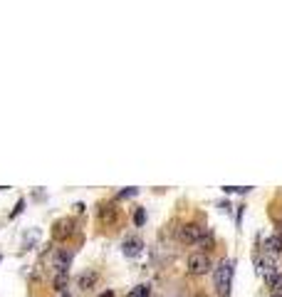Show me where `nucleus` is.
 I'll return each instance as SVG.
<instances>
[{"instance_id":"obj_1","label":"nucleus","mask_w":282,"mask_h":297,"mask_svg":"<svg viewBox=\"0 0 282 297\" xmlns=\"http://www.w3.org/2000/svg\"><path fill=\"white\" fill-rule=\"evenodd\" d=\"M233 272H235V263L233 260H221V265L213 270V282H216V290L218 295H230V282H233Z\"/></svg>"},{"instance_id":"obj_2","label":"nucleus","mask_w":282,"mask_h":297,"mask_svg":"<svg viewBox=\"0 0 282 297\" xmlns=\"http://www.w3.org/2000/svg\"><path fill=\"white\" fill-rule=\"evenodd\" d=\"M178 236H181L183 243H188V245H208V243H210L208 228L200 226V223H186V226L181 228Z\"/></svg>"},{"instance_id":"obj_3","label":"nucleus","mask_w":282,"mask_h":297,"mask_svg":"<svg viewBox=\"0 0 282 297\" xmlns=\"http://www.w3.org/2000/svg\"><path fill=\"white\" fill-rule=\"evenodd\" d=\"M97 215H99L102 226H116V223H119V208H116V203H112V201H102V203L97 206Z\"/></svg>"},{"instance_id":"obj_4","label":"nucleus","mask_w":282,"mask_h":297,"mask_svg":"<svg viewBox=\"0 0 282 297\" xmlns=\"http://www.w3.org/2000/svg\"><path fill=\"white\" fill-rule=\"evenodd\" d=\"M72 258H75L72 250H64V248H62V250H55L52 258H50V265L55 267V275L57 272H67V270L72 267Z\"/></svg>"},{"instance_id":"obj_5","label":"nucleus","mask_w":282,"mask_h":297,"mask_svg":"<svg viewBox=\"0 0 282 297\" xmlns=\"http://www.w3.org/2000/svg\"><path fill=\"white\" fill-rule=\"evenodd\" d=\"M210 258L205 255V253H193L191 258H188V272L191 275H205L208 270H210Z\"/></svg>"},{"instance_id":"obj_6","label":"nucleus","mask_w":282,"mask_h":297,"mask_svg":"<svg viewBox=\"0 0 282 297\" xmlns=\"http://www.w3.org/2000/svg\"><path fill=\"white\" fill-rule=\"evenodd\" d=\"M72 233H75V220L72 218H59L52 226V238L55 240H67Z\"/></svg>"},{"instance_id":"obj_7","label":"nucleus","mask_w":282,"mask_h":297,"mask_svg":"<svg viewBox=\"0 0 282 297\" xmlns=\"http://www.w3.org/2000/svg\"><path fill=\"white\" fill-rule=\"evenodd\" d=\"M97 272L94 270H85V272H80L77 277H75V285L80 287V290H92L94 285H97Z\"/></svg>"},{"instance_id":"obj_8","label":"nucleus","mask_w":282,"mask_h":297,"mask_svg":"<svg viewBox=\"0 0 282 297\" xmlns=\"http://www.w3.org/2000/svg\"><path fill=\"white\" fill-rule=\"evenodd\" d=\"M280 250H282V236L280 233H272V236L265 238V253H267V255H270V253L277 255Z\"/></svg>"},{"instance_id":"obj_9","label":"nucleus","mask_w":282,"mask_h":297,"mask_svg":"<svg viewBox=\"0 0 282 297\" xmlns=\"http://www.w3.org/2000/svg\"><path fill=\"white\" fill-rule=\"evenodd\" d=\"M141 248H144V243H141L139 238H129V240L124 243V255H126V258H136L141 253Z\"/></svg>"},{"instance_id":"obj_10","label":"nucleus","mask_w":282,"mask_h":297,"mask_svg":"<svg viewBox=\"0 0 282 297\" xmlns=\"http://www.w3.org/2000/svg\"><path fill=\"white\" fill-rule=\"evenodd\" d=\"M67 285H69V275L67 272H57L55 280H52V287H55V292H67Z\"/></svg>"},{"instance_id":"obj_11","label":"nucleus","mask_w":282,"mask_h":297,"mask_svg":"<svg viewBox=\"0 0 282 297\" xmlns=\"http://www.w3.org/2000/svg\"><path fill=\"white\" fill-rule=\"evenodd\" d=\"M267 280V287L272 290V292H282V272H275V275H270V277H265Z\"/></svg>"},{"instance_id":"obj_12","label":"nucleus","mask_w":282,"mask_h":297,"mask_svg":"<svg viewBox=\"0 0 282 297\" xmlns=\"http://www.w3.org/2000/svg\"><path fill=\"white\" fill-rule=\"evenodd\" d=\"M149 295H151V287L149 285H136L126 297H149Z\"/></svg>"},{"instance_id":"obj_13","label":"nucleus","mask_w":282,"mask_h":297,"mask_svg":"<svg viewBox=\"0 0 282 297\" xmlns=\"http://www.w3.org/2000/svg\"><path fill=\"white\" fill-rule=\"evenodd\" d=\"M223 191H228V193H248L250 186H223Z\"/></svg>"},{"instance_id":"obj_14","label":"nucleus","mask_w":282,"mask_h":297,"mask_svg":"<svg viewBox=\"0 0 282 297\" xmlns=\"http://www.w3.org/2000/svg\"><path fill=\"white\" fill-rule=\"evenodd\" d=\"M144 220H146L144 208H136V213H134V223H136V226H144Z\"/></svg>"},{"instance_id":"obj_15","label":"nucleus","mask_w":282,"mask_h":297,"mask_svg":"<svg viewBox=\"0 0 282 297\" xmlns=\"http://www.w3.org/2000/svg\"><path fill=\"white\" fill-rule=\"evenodd\" d=\"M129 196H136V188H124V191L119 193V198H129Z\"/></svg>"},{"instance_id":"obj_16","label":"nucleus","mask_w":282,"mask_h":297,"mask_svg":"<svg viewBox=\"0 0 282 297\" xmlns=\"http://www.w3.org/2000/svg\"><path fill=\"white\" fill-rule=\"evenodd\" d=\"M99 297H114V292H112V290H107V292H102Z\"/></svg>"},{"instance_id":"obj_17","label":"nucleus","mask_w":282,"mask_h":297,"mask_svg":"<svg viewBox=\"0 0 282 297\" xmlns=\"http://www.w3.org/2000/svg\"><path fill=\"white\" fill-rule=\"evenodd\" d=\"M272 297H282V292H272Z\"/></svg>"},{"instance_id":"obj_18","label":"nucleus","mask_w":282,"mask_h":297,"mask_svg":"<svg viewBox=\"0 0 282 297\" xmlns=\"http://www.w3.org/2000/svg\"><path fill=\"white\" fill-rule=\"evenodd\" d=\"M62 297H69V295H62Z\"/></svg>"}]
</instances>
